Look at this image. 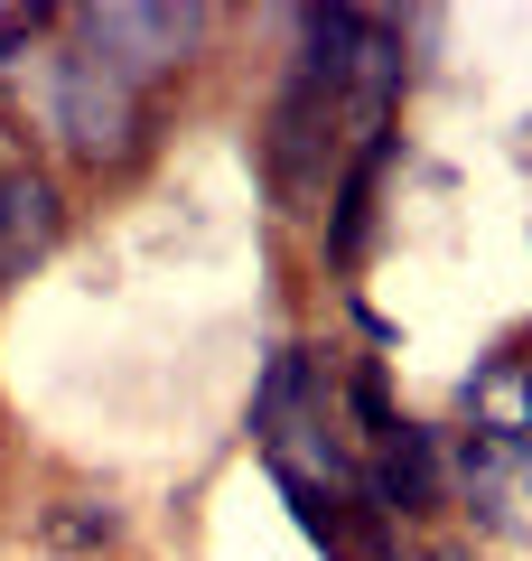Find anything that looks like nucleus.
Listing matches in <instances>:
<instances>
[{
    "instance_id": "1",
    "label": "nucleus",
    "mask_w": 532,
    "mask_h": 561,
    "mask_svg": "<svg viewBox=\"0 0 532 561\" xmlns=\"http://www.w3.org/2000/svg\"><path fill=\"white\" fill-rule=\"evenodd\" d=\"M28 103H38V122L84 169H122V160H140V140H150V94H140L122 66H103L94 47H47V57L28 66Z\"/></svg>"
},
{
    "instance_id": "2",
    "label": "nucleus",
    "mask_w": 532,
    "mask_h": 561,
    "mask_svg": "<svg viewBox=\"0 0 532 561\" xmlns=\"http://www.w3.org/2000/svg\"><path fill=\"white\" fill-rule=\"evenodd\" d=\"M439 486L449 505L495 542H532V440H505V431H439Z\"/></svg>"
},
{
    "instance_id": "3",
    "label": "nucleus",
    "mask_w": 532,
    "mask_h": 561,
    "mask_svg": "<svg viewBox=\"0 0 532 561\" xmlns=\"http://www.w3.org/2000/svg\"><path fill=\"white\" fill-rule=\"evenodd\" d=\"M66 20H76V47L122 66L140 94H150V76H177L216 38V10H169V0H103V10H66Z\"/></svg>"
},
{
    "instance_id": "4",
    "label": "nucleus",
    "mask_w": 532,
    "mask_h": 561,
    "mask_svg": "<svg viewBox=\"0 0 532 561\" xmlns=\"http://www.w3.org/2000/svg\"><path fill=\"white\" fill-rule=\"evenodd\" d=\"M57 225H66L57 179H38V169H0V290L57 243Z\"/></svg>"
},
{
    "instance_id": "5",
    "label": "nucleus",
    "mask_w": 532,
    "mask_h": 561,
    "mask_svg": "<svg viewBox=\"0 0 532 561\" xmlns=\"http://www.w3.org/2000/svg\"><path fill=\"white\" fill-rule=\"evenodd\" d=\"M383 160H393V131L355 140L346 179H336V206H327V253H336V272H355V262H365V243H374V197H383Z\"/></svg>"
},
{
    "instance_id": "6",
    "label": "nucleus",
    "mask_w": 532,
    "mask_h": 561,
    "mask_svg": "<svg viewBox=\"0 0 532 561\" xmlns=\"http://www.w3.org/2000/svg\"><path fill=\"white\" fill-rule=\"evenodd\" d=\"M458 412H467V431L532 440V356H486L467 383H458Z\"/></svg>"
},
{
    "instance_id": "7",
    "label": "nucleus",
    "mask_w": 532,
    "mask_h": 561,
    "mask_svg": "<svg viewBox=\"0 0 532 561\" xmlns=\"http://www.w3.org/2000/svg\"><path fill=\"white\" fill-rule=\"evenodd\" d=\"M47 534H57V542H76V552H84V542H113L122 524H113V505H84V496H66L57 515H47Z\"/></svg>"
},
{
    "instance_id": "8",
    "label": "nucleus",
    "mask_w": 532,
    "mask_h": 561,
    "mask_svg": "<svg viewBox=\"0 0 532 561\" xmlns=\"http://www.w3.org/2000/svg\"><path fill=\"white\" fill-rule=\"evenodd\" d=\"M420 561H476V552H458V542H439V552H420Z\"/></svg>"
}]
</instances>
